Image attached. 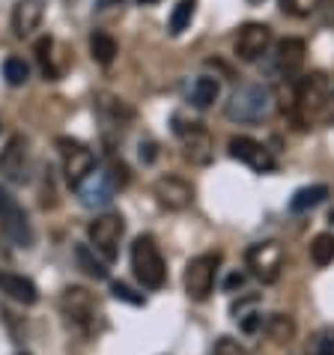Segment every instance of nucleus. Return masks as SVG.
I'll use <instances>...</instances> for the list:
<instances>
[{
	"instance_id": "nucleus-26",
	"label": "nucleus",
	"mask_w": 334,
	"mask_h": 355,
	"mask_svg": "<svg viewBox=\"0 0 334 355\" xmlns=\"http://www.w3.org/2000/svg\"><path fill=\"white\" fill-rule=\"evenodd\" d=\"M75 260H78V266H81L87 275H90V278H107V269L99 260L90 257V248H87V245H78V248H75Z\"/></svg>"
},
{
	"instance_id": "nucleus-22",
	"label": "nucleus",
	"mask_w": 334,
	"mask_h": 355,
	"mask_svg": "<svg viewBox=\"0 0 334 355\" xmlns=\"http://www.w3.org/2000/svg\"><path fill=\"white\" fill-rule=\"evenodd\" d=\"M310 260L326 269V266L334 263V233H319L317 239L310 242Z\"/></svg>"
},
{
	"instance_id": "nucleus-28",
	"label": "nucleus",
	"mask_w": 334,
	"mask_h": 355,
	"mask_svg": "<svg viewBox=\"0 0 334 355\" xmlns=\"http://www.w3.org/2000/svg\"><path fill=\"white\" fill-rule=\"evenodd\" d=\"M129 167H125L123 162H116L111 159V167H107V182H111V189H125L129 185Z\"/></svg>"
},
{
	"instance_id": "nucleus-37",
	"label": "nucleus",
	"mask_w": 334,
	"mask_h": 355,
	"mask_svg": "<svg viewBox=\"0 0 334 355\" xmlns=\"http://www.w3.org/2000/svg\"><path fill=\"white\" fill-rule=\"evenodd\" d=\"M24 355H27V352H24Z\"/></svg>"
},
{
	"instance_id": "nucleus-1",
	"label": "nucleus",
	"mask_w": 334,
	"mask_h": 355,
	"mask_svg": "<svg viewBox=\"0 0 334 355\" xmlns=\"http://www.w3.org/2000/svg\"><path fill=\"white\" fill-rule=\"evenodd\" d=\"M331 105V90H328V81L326 75L313 72V75H304L301 81L296 84V98H292V116L301 129H308L317 120H322Z\"/></svg>"
},
{
	"instance_id": "nucleus-27",
	"label": "nucleus",
	"mask_w": 334,
	"mask_h": 355,
	"mask_svg": "<svg viewBox=\"0 0 334 355\" xmlns=\"http://www.w3.org/2000/svg\"><path fill=\"white\" fill-rule=\"evenodd\" d=\"M319 3L322 0H281V9L290 15H296V18H308V15L317 12Z\"/></svg>"
},
{
	"instance_id": "nucleus-11",
	"label": "nucleus",
	"mask_w": 334,
	"mask_h": 355,
	"mask_svg": "<svg viewBox=\"0 0 334 355\" xmlns=\"http://www.w3.org/2000/svg\"><path fill=\"white\" fill-rule=\"evenodd\" d=\"M176 135L182 141V155L188 159L191 164H209L212 162V153H215V144H212V135L203 129L200 123H188V125H176Z\"/></svg>"
},
{
	"instance_id": "nucleus-35",
	"label": "nucleus",
	"mask_w": 334,
	"mask_h": 355,
	"mask_svg": "<svg viewBox=\"0 0 334 355\" xmlns=\"http://www.w3.org/2000/svg\"><path fill=\"white\" fill-rule=\"evenodd\" d=\"M111 3H120V0H99V6H111Z\"/></svg>"
},
{
	"instance_id": "nucleus-9",
	"label": "nucleus",
	"mask_w": 334,
	"mask_h": 355,
	"mask_svg": "<svg viewBox=\"0 0 334 355\" xmlns=\"http://www.w3.org/2000/svg\"><path fill=\"white\" fill-rule=\"evenodd\" d=\"M123 230H125V224H123V215H99L93 224H90V242H93V248L102 254V257L107 263H114L116 260V254H120V239H123Z\"/></svg>"
},
{
	"instance_id": "nucleus-5",
	"label": "nucleus",
	"mask_w": 334,
	"mask_h": 355,
	"mask_svg": "<svg viewBox=\"0 0 334 355\" xmlns=\"http://www.w3.org/2000/svg\"><path fill=\"white\" fill-rule=\"evenodd\" d=\"M272 107V96L266 87L260 84H251V87H242L236 90L230 105H227V116L230 120H239V123H257L269 114Z\"/></svg>"
},
{
	"instance_id": "nucleus-6",
	"label": "nucleus",
	"mask_w": 334,
	"mask_h": 355,
	"mask_svg": "<svg viewBox=\"0 0 334 355\" xmlns=\"http://www.w3.org/2000/svg\"><path fill=\"white\" fill-rule=\"evenodd\" d=\"M218 266H221V254H200L194 257L188 266H185V293L188 299L194 302H206L209 293L215 287V275H218Z\"/></svg>"
},
{
	"instance_id": "nucleus-4",
	"label": "nucleus",
	"mask_w": 334,
	"mask_h": 355,
	"mask_svg": "<svg viewBox=\"0 0 334 355\" xmlns=\"http://www.w3.org/2000/svg\"><path fill=\"white\" fill-rule=\"evenodd\" d=\"M0 230H3L6 239L18 245V248H30L36 239L27 212L18 206V200L6 189H0Z\"/></svg>"
},
{
	"instance_id": "nucleus-3",
	"label": "nucleus",
	"mask_w": 334,
	"mask_h": 355,
	"mask_svg": "<svg viewBox=\"0 0 334 355\" xmlns=\"http://www.w3.org/2000/svg\"><path fill=\"white\" fill-rule=\"evenodd\" d=\"M60 311L63 317L78 325L81 331H96V322H99V302L93 299L90 290L84 287H66L60 295Z\"/></svg>"
},
{
	"instance_id": "nucleus-34",
	"label": "nucleus",
	"mask_w": 334,
	"mask_h": 355,
	"mask_svg": "<svg viewBox=\"0 0 334 355\" xmlns=\"http://www.w3.org/2000/svg\"><path fill=\"white\" fill-rule=\"evenodd\" d=\"M141 6H152V3H159V0H137Z\"/></svg>"
},
{
	"instance_id": "nucleus-10",
	"label": "nucleus",
	"mask_w": 334,
	"mask_h": 355,
	"mask_svg": "<svg viewBox=\"0 0 334 355\" xmlns=\"http://www.w3.org/2000/svg\"><path fill=\"white\" fill-rule=\"evenodd\" d=\"M227 150H230L233 159L245 162V164L251 167V171H257V173H272L274 167H278L274 155H272L260 141H254V137H248V135H236V137H230Z\"/></svg>"
},
{
	"instance_id": "nucleus-36",
	"label": "nucleus",
	"mask_w": 334,
	"mask_h": 355,
	"mask_svg": "<svg viewBox=\"0 0 334 355\" xmlns=\"http://www.w3.org/2000/svg\"><path fill=\"white\" fill-rule=\"evenodd\" d=\"M251 3H260V0H251Z\"/></svg>"
},
{
	"instance_id": "nucleus-7",
	"label": "nucleus",
	"mask_w": 334,
	"mask_h": 355,
	"mask_svg": "<svg viewBox=\"0 0 334 355\" xmlns=\"http://www.w3.org/2000/svg\"><path fill=\"white\" fill-rule=\"evenodd\" d=\"M251 275L263 284H274L283 272V245L281 242H257L245 251Z\"/></svg>"
},
{
	"instance_id": "nucleus-33",
	"label": "nucleus",
	"mask_w": 334,
	"mask_h": 355,
	"mask_svg": "<svg viewBox=\"0 0 334 355\" xmlns=\"http://www.w3.org/2000/svg\"><path fill=\"white\" fill-rule=\"evenodd\" d=\"M245 284V275H230L227 278V290H236V287H242Z\"/></svg>"
},
{
	"instance_id": "nucleus-21",
	"label": "nucleus",
	"mask_w": 334,
	"mask_h": 355,
	"mask_svg": "<svg viewBox=\"0 0 334 355\" xmlns=\"http://www.w3.org/2000/svg\"><path fill=\"white\" fill-rule=\"evenodd\" d=\"M90 54H93L96 63L111 66L114 57H116V42H114V36H107V33H93V36H90Z\"/></svg>"
},
{
	"instance_id": "nucleus-31",
	"label": "nucleus",
	"mask_w": 334,
	"mask_h": 355,
	"mask_svg": "<svg viewBox=\"0 0 334 355\" xmlns=\"http://www.w3.org/2000/svg\"><path fill=\"white\" fill-rule=\"evenodd\" d=\"M263 325H266V320H263L260 313H248V317L242 320V331H245V334H254V331H260Z\"/></svg>"
},
{
	"instance_id": "nucleus-23",
	"label": "nucleus",
	"mask_w": 334,
	"mask_h": 355,
	"mask_svg": "<svg viewBox=\"0 0 334 355\" xmlns=\"http://www.w3.org/2000/svg\"><path fill=\"white\" fill-rule=\"evenodd\" d=\"M194 9H197V0H179V3L173 6L170 24H167L173 36H179L182 31H188V24H191V18H194Z\"/></svg>"
},
{
	"instance_id": "nucleus-16",
	"label": "nucleus",
	"mask_w": 334,
	"mask_h": 355,
	"mask_svg": "<svg viewBox=\"0 0 334 355\" xmlns=\"http://www.w3.org/2000/svg\"><path fill=\"white\" fill-rule=\"evenodd\" d=\"M0 293L9 295V299L21 302V304H33L39 299V290L30 278L24 275H15V272H0Z\"/></svg>"
},
{
	"instance_id": "nucleus-29",
	"label": "nucleus",
	"mask_w": 334,
	"mask_h": 355,
	"mask_svg": "<svg viewBox=\"0 0 334 355\" xmlns=\"http://www.w3.org/2000/svg\"><path fill=\"white\" fill-rule=\"evenodd\" d=\"M212 355H248V352H245L233 338H221L218 343H215V352Z\"/></svg>"
},
{
	"instance_id": "nucleus-2",
	"label": "nucleus",
	"mask_w": 334,
	"mask_h": 355,
	"mask_svg": "<svg viewBox=\"0 0 334 355\" xmlns=\"http://www.w3.org/2000/svg\"><path fill=\"white\" fill-rule=\"evenodd\" d=\"M132 269H134V278L143 284L146 290H159L164 287L167 281V266L164 257L155 245L152 236H137L134 245H132Z\"/></svg>"
},
{
	"instance_id": "nucleus-14",
	"label": "nucleus",
	"mask_w": 334,
	"mask_h": 355,
	"mask_svg": "<svg viewBox=\"0 0 334 355\" xmlns=\"http://www.w3.org/2000/svg\"><path fill=\"white\" fill-rule=\"evenodd\" d=\"M24 171H27V141L21 135H15V137H9L6 150L0 153V173L12 182H21Z\"/></svg>"
},
{
	"instance_id": "nucleus-20",
	"label": "nucleus",
	"mask_w": 334,
	"mask_h": 355,
	"mask_svg": "<svg viewBox=\"0 0 334 355\" xmlns=\"http://www.w3.org/2000/svg\"><path fill=\"white\" fill-rule=\"evenodd\" d=\"M218 93H221L218 81H215V78H209V75H203V78H197V81H194V87H191V105L203 111V107H209L215 98H218Z\"/></svg>"
},
{
	"instance_id": "nucleus-25",
	"label": "nucleus",
	"mask_w": 334,
	"mask_h": 355,
	"mask_svg": "<svg viewBox=\"0 0 334 355\" xmlns=\"http://www.w3.org/2000/svg\"><path fill=\"white\" fill-rule=\"evenodd\" d=\"M3 78L12 87H21V84H27V78H30V69H27V63L21 57H9L3 63Z\"/></svg>"
},
{
	"instance_id": "nucleus-15",
	"label": "nucleus",
	"mask_w": 334,
	"mask_h": 355,
	"mask_svg": "<svg viewBox=\"0 0 334 355\" xmlns=\"http://www.w3.org/2000/svg\"><path fill=\"white\" fill-rule=\"evenodd\" d=\"M45 15V0H18L12 9V31L15 36H30Z\"/></svg>"
},
{
	"instance_id": "nucleus-13",
	"label": "nucleus",
	"mask_w": 334,
	"mask_h": 355,
	"mask_svg": "<svg viewBox=\"0 0 334 355\" xmlns=\"http://www.w3.org/2000/svg\"><path fill=\"white\" fill-rule=\"evenodd\" d=\"M152 194L164 209H173V212L188 209L194 200V189L185 180H179V176H161V180H155Z\"/></svg>"
},
{
	"instance_id": "nucleus-24",
	"label": "nucleus",
	"mask_w": 334,
	"mask_h": 355,
	"mask_svg": "<svg viewBox=\"0 0 334 355\" xmlns=\"http://www.w3.org/2000/svg\"><path fill=\"white\" fill-rule=\"evenodd\" d=\"M51 51H54V39H51V36H42V39L36 42V60H39V66H42V75L54 81V78H57V69H54Z\"/></svg>"
},
{
	"instance_id": "nucleus-19",
	"label": "nucleus",
	"mask_w": 334,
	"mask_h": 355,
	"mask_svg": "<svg viewBox=\"0 0 334 355\" xmlns=\"http://www.w3.org/2000/svg\"><path fill=\"white\" fill-rule=\"evenodd\" d=\"M326 197H328L326 185H308V189H299L296 194H292L290 209L292 212H308V209H313V206H319Z\"/></svg>"
},
{
	"instance_id": "nucleus-18",
	"label": "nucleus",
	"mask_w": 334,
	"mask_h": 355,
	"mask_svg": "<svg viewBox=\"0 0 334 355\" xmlns=\"http://www.w3.org/2000/svg\"><path fill=\"white\" fill-rule=\"evenodd\" d=\"M263 329H266V338L274 347H287V343L296 338V322H292V317H287V313H272Z\"/></svg>"
},
{
	"instance_id": "nucleus-30",
	"label": "nucleus",
	"mask_w": 334,
	"mask_h": 355,
	"mask_svg": "<svg viewBox=\"0 0 334 355\" xmlns=\"http://www.w3.org/2000/svg\"><path fill=\"white\" fill-rule=\"evenodd\" d=\"M313 352L317 355H334V334H319L313 340Z\"/></svg>"
},
{
	"instance_id": "nucleus-17",
	"label": "nucleus",
	"mask_w": 334,
	"mask_h": 355,
	"mask_svg": "<svg viewBox=\"0 0 334 355\" xmlns=\"http://www.w3.org/2000/svg\"><path fill=\"white\" fill-rule=\"evenodd\" d=\"M304 54H308V48H304L301 39L296 36H287L278 42V69L287 78H292L304 66Z\"/></svg>"
},
{
	"instance_id": "nucleus-8",
	"label": "nucleus",
	"mask_w": 334,
	"mask_h": 355,
	"mask_svg": "<svg viewBox=\"0 0 334 355\" xmlns=\"http://www.w3.org/2000/svg\"><path fill=\"white\" fill-rule=\"evenodd\" d=\"M57 146H60V153H63V171H66L69 185H72V189H81L96 171L93 150H87V146L78 144V141H69V137H60Z\"/></svg>"
},
{
	"instance_id": "nucleus-12",
	"label": "nucleus",
	"mask_w": 334,
	"mask_h": 355,
	"mask_svg": "<svg viewBox=\"0 0 334 355\" xmlns=\"http://www.w3.org/2000/svg\"><path fill=\"white\" fill-rule=\"evenodd\" d=\"M269 45H272V27L251 21V24L242 27L239 36H236V57L245 63H254L269 51Z\"/></svg>"
},
{
	"instance_id": "nucleus-32",
	"label": "nucleus",
	"mask_w": 334,
	"mask_h": 355,
	"mask_svg": "<svg viewBox=\"0 0 334 355\" xmlns=\"http://www.w3.org/2000/svg\"><path fill=\"white\" fill-rule=\"evenodd\" d=\"M114 295H116V299H125V302H132V304H141V302H143L141 295H132V290L125 287V284H114Z\"/></svg>"
}]
</instances>
